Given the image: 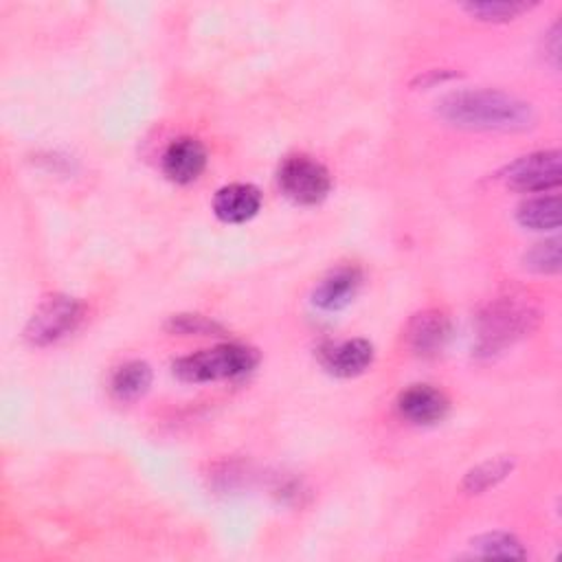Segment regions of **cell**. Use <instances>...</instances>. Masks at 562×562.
<instances>
[{
  "label": "cell",
  "instance_id": "18",
  "mask_svg": "<svg viewBox=\"0 0 562 562\" xmlns=\"http://www.w3.org/2000/svg\"><path fill=\"white\" fill-rule=\"evenodd\" d=\"M531 4L527 2H468L463 9L483 22H507L518 18L522 11H527Z\"/></svg>",
  "mask_w": 562,
  "mask_h": 562
},
{
  "label": "cell",
  "instance_id": "1",
  "mask_svg": "<svg viewBox=\"0 0 562 562\" xmlns=\"http://www.w3.org/2000/svg\"><path fill=\"white\" fill-rule=\"evenodd\" d=\"M437 114L450 125L476 132H525L536 125L531 103L490 88L450 92L437 103Z\"/></svg>",
  "mask_w": 562,
  "mask_h": 562
},
{
  "label": "cell",
  "instance_id": "19",
  "mask_svg": "<svg viewBox=\"0 0 562 562\" xmlns=\"http://www.w3.org/2000/svg\"><path fill=\"white\" fill-rule=\"evenodd\" d=\"M167 327H169V331H176V334H200V336L222 331V327L217 323H213L200 314H176L169 318Z\"/></svg>",
  "mask_w": 562,
  "mask_h": 562
},
{
  "label": "cell",
  "instance_id": "2",
  "mask_svg": "<svg viewBox=\"0 0 562 562\" xmlns=\"http://www.w3.org/2000/svg\"><path fill=\"white\" fill-rule=\"evenodd\" d=\"M259 362V356L252 347L228 342L217 345L211 349H200L173 362V373L182 382L202 384V382H217L231 380L250 373Z\"/></svg>",
  "mask_w": 562,
  "mask_h": 562
},
{
  "label": "cell",
  "instance_id": "12",
  "mask_svg": "<svg viewBox=\"0 0 562 562\" xmlns=\"http://www.w3.org/2000/svg\"><path fill=\"white\" fill-rule=\"evenodd\" d=\"M406 338L417 356H435L446 347L450 338V321L437 310L419 312L408 323Z\"/></svg>",
  "mask_w": 562,
  "mask_h": 562
},
{
  "label": "cell",
  "instance_id": "9",
  "mask_svg": "<svg viewBox=\"0 0 562 562\" xmlns=\"http://www.w3.org/2000/svg\"><path fill=\"white\" fill-rule=\"evenodd\" d=\"M360 283H362V272L358 268L353 266L336 268L318 281V285L312 292V301L316 307L325 312L342 310L353 301V296L360 290Z\"/></svg>",
  "mask_w": 562,
  "mask_h": 562
},
{
  "label": "cell",
  "instance_id": "6",
  "mask_svg": "<svg viewBox=\"0 0 562 562\" xmlns=\"http://www.w3.org/2000/svg\"><path fill=\"white\" fill-rule=\"evenodd\" d=\"M533 318H536V314L527 305H520V303L498 301V303L490 305L481 314V321H479L481 347L485 351H492V349H498V347L512 342L514 338L529 331Z\"/></svg>",
  "mask_w": 562,
  "mask_h": 562
},
{
  "label": "cell",
  "instance_id": "11",
  "mask_svg": "<svg viewBox=\"0 0 562 562\" xmlns=\"http://www.w3.org/2000/svg\"><path fill=\"white\" fill-rule=\"evenodd\" d=\"M321 362L336 378H353L364 373L371 367L373 345L364 338L342 340L323 349Z\"/></svg>",
  "mask_w": 562,
  "mask_h": 562
},
{
  "label": "cell",
  "instance_id": "8",
  "mask_svg": "<svg viewBox=\"0 0 562 562\" xmlns=\"http://www.w3.org/2000/svg\"><path fill=\"white\" fill-rule=\"evenodd\" d=\"M448 397L430 384H413L397 397V411L404 419L417 426H430L448 415Z\"/></svg>",
  "mask_w": 562,
  "mask_h": 562
},
{
  "label": "cell",
  "instance_id": "7",
  "mask_svg": "<svg viewBox=\"0 0 562 562\" xmlns=\"http://www.w3.org/2000/svg\"><path fill=\"white\" fill-rule=\"evenodd\" d=\"M206 149L193 136L173 138L162 151V171L176 184L195 182L206 169Z\"/></svg>",
  "mask_w": 562,
  "mask_h": 562
},
{
  "label": "cell",
  "instance_id": "4",
  "mask_svg": "<svg viewBox=\"0 0 562 562\" xmlns=\"http://www.w3.org/2000/svg\"><path fill=\"white\" fill-rule=\"evenodd\" d=\"M279 187L296 204H318L327 198L331 189L329 171L314 158L305 154L288 156L279 167Z\"/></svg>",
  "mask_w": 562,
  "mask_h": 562
},
{
  "label": "cell",
  "instance_id": "14",
  "mask_svg": "<svg viewBox=\"0 0 562 562\" xmlns=\"http://www.w3.org/2000/svg\"><path fill=\"white\" fill-rule=\"evenodd\" d=\"M560 195H536L518 204L516 220L531 231H553L560 226Z\"/></svg>",
  "mask_w": 562,
  "mask_h": 562
},
{
  "label": "cell",
  "instance_id": "3",
  "mask_svg": "<svg viewBox=\"0 0 562 562\" xmlns=\"http://www.w3.org/2000/svg\"><path fill=\"white\" fill-rule=\"evenodd\" d=\"M81 318H83V305L79 299L68 294L46 296L31 314L24 327V338L33 347L53 345L64 336H68L70 331H75Z\"/></svg>",
  "mask_w": 562,
  "mask_h": 562
},
{
  "label": "cell",
  "instance_id": "15",
  "mask_svg": "<svg viewBox=\"0 0 562 562\" xmlns=\"http://www.w3.org/2000/svg\"><path fill=\"white\" fill-rule=\"evenodd\" d=\"M472 553L479 558H525L527 551L522 549V542L505 531H490L483 533L479 538H474L472 542Z\"/></svg>",
  "mask_w": 562,
  "mask_h": 562
},
{
  "label": "cell",
  "instance_id": "17",
  "mask_svg": "<svg viewBox=\"0 0 562 562\" xmlns=\"http://www.w3.org/2000/svg\"><path fill=\"white\" fill-rule=\"evenodd\" d=\"M525 266L540 274H555L560 270V239L551 237L533 244L525 252Z\"/></svg>",
  "mask_w": 562,
  "mask_h": 562
},
{
  "label": "cell",
  "instance_id": "16",
  "mask_svg": "<svg viewBox=\"0 0 562 562\" xmlns=\"http://www.w3.org/2000/svg\"><path fill=\"white\" fill-rule=\"evenodd\" d=\"M512 461L509 459H494V461H485L481 465H476L474 470H470L463 479V490L479 494L492 485H496L501 479H505L512 470Z\"/></svg>",
  "mask_w": 562,
  "mask_h": 562
},
{
  "label": "cell",
  "instance_id": "10",
  "mask_svg": "<svg viewBox=\"0 0 562 562\" xmlns=\"http://www.w3.org/2000/svg\"><path fill=\"white\" fill-rule=\"evenodd\" d=\"M261 209V193L255 184L233 182L217 189L213 198L215 215L226 224H241L252 220Z\"/></svg>",
  "mask_w": 562,
  "mask_h": 562
},
{
  "label": "cell",
  "instance_id": "13",
  "mask_svg": "<svg viewBox=\"0 0 562 562\" xmlns=\"http://www.w3.org/2000/svg\"><path fill=\"white\" fill-rule=\"evenodd\" d=\"M151 386V369L143 360H130L114 369L110 378V391L121 402L138 400Z\"/></svg>",
  "mask_w": 562,
  "mask_h": 562
},
{
  "label": "cell",
  "instance_id": "5",
  "mask_svg": "<svg viewBox=\"0 0 562 562\" xmlns=\"http://www.w3.org/2000/svg\"><path fill=\"white\" fill-rule=\"evenodd\" d=\"M498 178L505 187L522 193H544L562 182V165L558 149L531 151L509 162Z\"/></svg>",
  "mask_w": 562,
  "mask_h": 562
}]
</instances>
